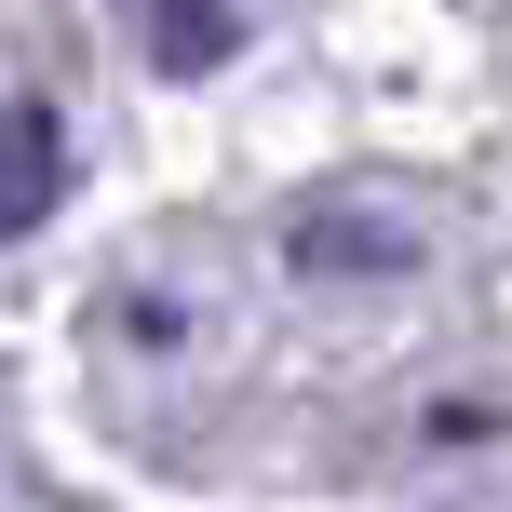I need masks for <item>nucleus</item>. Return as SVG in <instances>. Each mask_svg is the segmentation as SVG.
Returning a JSON list of instances; mask_svg holds the SVG:
<instances>
[{
  "label": "nucleus",
  "mask_w": 512,
  "mask_h": 512,
  "mask_svg": "<svg viewBox=\"0 0 512 512\" xmlns=\"http://www.w3.org/2000/svg\"><path fill=\"white\" fill-rule=\"evenodd\" d=\"M378 256H405L391 230H297V270H378Z\"/></svg>",
  "instance_id": "7ed1b4c3"
},
{
  "label": "nucleus",
  "mask_w": 512,
  "mask_h": 512,
  "mask_svg": "<svg viewBox=\"0 0 512 512\" xmlns=\"http://www.w3.org/2000/svg\"><path fill=\"white\" fill-rule=\"evenodd\" d=\"M54 203H68V122L41 95H0V243L41 230Z\"/></svg>",
  "instance_id": "f257e3e1"
},
{
  "label": "nucleus",
  "mask_w": 512,
  "mask_h": 512,
  "mask_svg": "<svg viewBox=\"0 0 512 512\" xmlns=\"http://www.w3.org/2000/svg\"><path fill=\"white\" fill-rule=\"evenodd\" d=\"M149 54H162V68H216V54H230V14H216V0H162Z\"/></svg>",
  "instance_id": "f03ea898"
}]
</instances>
